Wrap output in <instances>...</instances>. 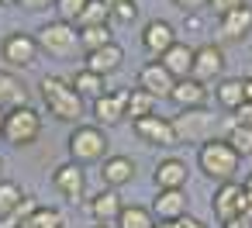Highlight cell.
Here are the masks:
<instances>
[{
    "instance_id": "6da1fadb",
    "label": "cell",
    "mask_w": 252,
    "mask_h": 228,
    "mask_svg": "<svg viewBox=\"0 0 252 228\" xmlns=\"http://www.w3.org/2000/svg\"><path fill=\"white\" fill-rule=\"evenodd\" d=\"M42 100H45V107L56 121H80V114H83V97L63 76H45L42 80Z\"/></svg>"
},
{
    "instance_id": "7a4b0ae2",
    "label": "cell",
    "mask_w": 252,
    "mask_h": 228,
    "mask_svg": "<svg viewBox=\"0 0 252 228\" xmlns=\"http://www.w3.org/2000/svg\"><path fill=\"white\" fill-rule=\"evenodd\" d=\"M197 163H200V169L211 176V180H221V183H228L235 173H238V163H242V156L224 142V138H211V142H204L200 145V152H197Z\"/></svg>"
},
{
    "instance_id": "3957f363",
    "label": "cell",
    "mask_w": 252,
    "mask_h": 228,
    "mask_svg": "<svg viewBox=\"0 0 252 228\" xmlns=\"http://www.w3.org/2000/svg\"><path fill=\"white\" fill-rule=\"evenodd\" d=\"M107 159V135L97 125H76L69 135V163L87 166V163H104Z\"/></svg>"
},
{
    "instance_id": "277c9868",
    "label": "cell",
    "mask_w": 252,
    "mask_h": 228,
    "mask_svg": "<svg viewBox=\"0 0 252 228\" xmlns=\"http://www.w3.org/2000/svg\"><path fill=\"white\" fill-rule=\"evenodd\" d=\"M35 42H38V49H45L49 56L69 59V56L76 52V45H80V32H76L73 25H66V21H49V25L38 28Z\"/></svg>"
},
{
    "instance_id": "5b68a950",
    "label": "cell",
    "mask_w": 252,
    "mask_h": 228,
    "mask_svg": "<svg viewBox=\"0 0 252 228\" xmlns=\"http://www.w3.org/2000/svg\"><path fill=\"white\" fill-rule=\"evenodd\" d=\"M42 135V118H38V111L35 107H14V111H7V121H4V138L11 142V145H32L35 138Z\"/></svg>"
},
{
    "instance_id": "8992f818",
    "label": "cell",
    "mask_w": 252,
    "mask_h": 228,
    "mask_svg": "<svg viewBox=\"0 0 252 228\" xmlns=\"http://www.w3.org/2000/svg\"><path fill=\"white\" fill-rule=\"evenodd\" d=\"M173 128H176V138L180 142H211L214 138V128H218V118L207 114L204 107L197 111H183L180 118H173Z\"/></svg>"
},
{
    "instance_id": "52a82bcc",
    "label": "cell",
    "mask_w": 252,
    "mask_h": 228,
    "mask_svg": "<svg viewBox=\"0 0 252 228\" xmlns=\"http://www.w3.org/2000/svg\"><path fill=\"white\" fill-rule=\"evenodd\" d=\"M38 42H35V35H25V32H11L7 38H4V45H0V56H4V63L7 66H14V69H25V66H32L35 59H38Z\"/></svg>"
},
{
    "instance_id": "ba28073f",
    "label": "cell",
    "mask_w": 252,
    "mask_h": 228,
    "mask_svg": "<svg viewBox=\"0 0 252 228\" xmlns=\"http://www.w3.org/2000/svg\"><path fill=\"white\" fill-rule=\"evenodd\" d=\"M245 187L242 183H235V180H228V183H221L218 190H214V200H211V207H214V214H218V221L224 225V221H231V218H242L245 214Z\"/></svg>"
},
{
    "instance_id": "9c48e42d",
    "label": "cell",
    "mask_w": 252,
    "mask_h": 228,
    "mask_svg": "<svg viewBox=\"0 0 252 228\" xmlns=\"http://www.w3.org/2000/svg\"><path fill=\"white\" fill-rule=\"evenodd\" d=\"M135 135H138L145 145H159V149H173V145H180L173 121H169V118H159V114H149V118L135 121Z\"/></svg>"
},
{
    "instance_id": "30bf717a",
    "label": "cell",
    "mask_w": 252,
    "mask_h": 228,
    "mask_svg": "<svg viewBox=\"0 0 252 228\" xmlns=\"http://www.w3.org/2000/svg\"><path fill=\"white\" fill-rule=\"evenodd\" d=\"M221 69H224V52H221V45H200V49H193V80L197 83H214V80H221Z\"/></svg>"
},
{
    "instance_id": "8fae6325",
    "label": "cell",
    "mask_w": 252,
    "mask_h": 228,
    "mask_svg": "<svg viewBox=\"0 0 252 228\" xmlns=\"http://www.w3.org/2000/svg\"><path fill=\"white\" fill-rule=\"evenodd\" d=\"M138 87L149 94V97H156V100H162V97H169L173 94V87H176V80L169 76V69L159 63V59H152V63H145L142 69H138Z\"/></svg>"
},
{
    "instance_id": "7c38bea8",
    "label": "cell",
    "mask_w": 252,
    "mask_h": 228,
    "mask_svg": "<svg viewBox=\"0 0 252 228\" xmlns=\"http://www.w3.org/2000/svg\"><path fill=\"white\" fill-rule=\"evenodd\" d=\"M142 45H145V52L149 56H156V59H162L173 45H176V28L169 25V21H149L145 25V32H142Z\"/></svg>"
},
{
    "instance_id": "4fadbf2b",
    "label": "cell",
    "mask_w": 252,
    "mask_h": 228,
    "mask_svg": "<svg viewBox=\"0 0 252 228\" xmlns=\"http://www.w3.org/2000/svg\"><path fill=\"white\" fill-rule=\"evenodd\" d=\"M52 187H56L66 200H80L83 190H87L83 166H76V163H63V166H56V173H52Z\"/></svg>"
},
{
    "instance_id": "5bb4252c",
    "label": "cell",
    "mask_w": 252,
    "mask_h": 228,
    "mask_svg": "<svg viewBox=\"0 0 252 228\" xmlns=\"http://www.w3.org/2000/svg\"><path fill=\"white\" fill-rule=\"evenodd\" d=\"M121 63H125V49L118 42H111V45H104L97 52H87V66L83 69H90L97 76H111V73L121 69Z\"/></svg>"
},
{
    "instance_id": "9a60e30c",
    "label": "cell",
    "mask_w": 252,
    "mask_h": 228,
    "mask_svg": "<svg viewBox=\"0 0 252 228\" xmlns=\"http://www.w3.org/2000/svg\"><path fill=\"white\" fill-rule=\"evenodd\" d=\"M100 180L107 183V190H118V187L131 183L135 180V159H128V156H107L100 163Z\"/></svg>"
},
{
    "instance_id": "2e32d148",
    "label": "cell",
    "mask_w": 252,
    "mask_h": 228,
    "mask_svg": "<svg viewBox=\"0 0 252 228\" xmlns=\"http://www.w3.org/2000/svg\"><path fill=\"white\" fill-rule=\"evenodd\" d=\"M169 100H173L180 111H197V107H204V104H207V87H204V83H197L193 76H190V80H176V87H173Z\"/></svg>"
},
{
    "instance_id": "e0dca14e",
    "label": "cell",
    "mask_w": 252,
    "mask_h": 228,
    "mask_svg": "<svg viewBox=\"0 0 252 228\" xmlns=\"http://www.w3.org/2000/svg\"><path fill=\"white\" fill-rule=\"evenodd\" d=\"M152 214L159 221H180L187 218V194L183 190H159L152 200Z\"/></svg>"
},
{
    "instance_id": "ac0fdd59",
    "label": "cell",
    "mask_w": 252,
    "mask_h": 228,
    "mask_svg": "<svg viewBox=\"0 0 252 228\" xmlns=\"http://www.w3.org/2000/svg\"><path fill=\"white\" fill-rule=\"evenodd\" d=\"M218 28H221V38H224V42H245V38L252 35V7L245 4V7H238V11L224 14V18L218 21Z\"/></svg>"
},
{
    "instance_id": "d6986e66",
    "label": "cell",
    "mask_w": 252,
    "mask_h": 228,
    "mask_svg": "<svg viewBox=\"0 0 252 228\" xmlns=\"http://www.w3.org/2000/svg\"><path fill=\"white\" fill-rule=\"evenodd\" d=\"M125 100H128V90L125 94H104L100 100H94V118H97V128L104 125V128H111V125H118L121 118H125Z\"/></svg>"
},
{
    "instance_id": "ffe728a7",
    "label": "cell",
    "mask_w": 252,
    "mask_h": 228,
    "mask_svg": "<svg viewBox=\"0 0 252 228\" xmlns=\"http://www.w3.org/2000/svg\"><path fill=\"white\" fill-rule=\"evenodd\" d=\"M159 63L169 69L173 80H190V73H193V49H190L187 42H176Z\"/></svg>"
},
{
    "instance_id": "44dd1931",
    "label": "cell",
    "mask_w": 252,
    "mask_h": 228,
    "mask_svg": "<svg viewBox=\"0 0 252 228\" xmlns=\"http://www.w3.org/2000/svg\"><path fill=\"white\" fill-rule=\"evenodd\" d=\"M152 180H156L159 190H183L187 187V163H180V159H159Z\"/></svg>"
},
{
    "instance_id": "7402d4cb",
    "label": "cell",
    "mask_w": 252,
    "mask_h": 228,
    "mask_svg": "<svg viewBox=\"0 0 252 228\" xmlns=\"http://www.w3.org/2000/svg\"><path fill=\"white\" fill-rule=\"evenodd\" d=\"M121 211H125V204H121L118 190H100V194L90 200V214L97 218V225H118Z\"/></svg>"
},
{
    "instance_id": "603a6c76",
    "label": "cell",
    "mask_w": 252,
    "mask_h": 228,
    "mask_svg": "<svg viewBox=\"0 0 252 228\" xmlns=\"http://www.w3.org/2000/svg\"><path fill=\"white\" fill-rule=\"evenodd\" d=\"M25 104H28L25 83H21L14 73H4V69H0V111H14V107H25Z\"/></svg>"
},
{
    "instance_id": "cb8c5ba5",
    "label": "cell",
    "mask_w": 252,
    "mask_h": 228,
    "mask_svg": "<svg viewBox=\"0 0 252 228\" xmlns=\"http://www.w3.org/2000/svg\"><path fill=\"white\" fill-rule=\"evenodd\" d=\"M69 83H73V90H76L80 97H90V100H100L104 94H111V90H107V76H97V73H90V69H80Z\"/></svg>"
},
{
    "instance_id": "d4e9b609",
    "label": "cell",
    "mask_w": 252,
    "mask_h": 228,
    "mask_svg": "<svg viewBox=\"0 0 252 228\" xmlns=\"http://www.w3.org/2000/svg\"><path fill=\"white\" fill-rule=\"evenodd\" d=\"M125 114H128L131 121H142V118L156 114V97H149L142 87H131V90H128V100H125Z\"/></svg>"
},
{
    "instance_id": "484cf974",
    "label": "cell",
    "mask_w": 252,
    "mask_h": 228,
    "mask_svg": "<svg viewBox=\"0 0 252 228\" xmlns=\"http://www.w3.org/2000/svg\"><path fill=\"white\" fill-rule=\"evenodd\" d=\"M214 94H218V104H221L224 111H238V107L245 104V90H242V80H218Z\"/></svg>"
},
{
    "instance_id": "4316f807",
    "label": "cell",
    "mask_w": 252,
    "mask_h": 228,
    "mask_svg": "<svg viewBox=\"0 0 252 228\" xmlns=\"http://www.w3.org/2000/svg\"><path fill=\"white\" fill-rule=\"evenodd\" d=\"M25 190L14 183V180H0V218H7V214H14L21 204H25Z\"/></svg>"
},
{
    "instance_id": "83f0119b",
    "label": "cell",
    "mask_w": 252,
    "mask_h": 228,
    "mask_svg": "<svg viewBox=\"0 0 252 228\" xmlns=\"http://www.w3.org/2000/svg\"><path fill=\"white\" fill-rule=\"evenodd\" d=\"M104 25H111V7L104 4V0H90L83 18L76 21V28L83 32V28H104Z\"/></svg>"
},
{
    "instance_id": "f1b7e54d",
    "label": "cell",
    "mask_w": 252,
    "mask_h": 228,
    "mask_svg": "<svg viewBox=\"0 0 252 228\" xmlns=\"http://www.w3.org/2000/svg\"><path fill=\"white\" fill-rule=\"evenodd\" d=\"M118 228H156V214H152L149 207L131 204V207H125V211H121Z\"/></svg>"
},
{
    "instance_id": "f546056e",
    "label": "cell",
    "mask_w": 252,
    "mask_h": 228,
    "mask_svg": "<svg viewBox=\"0 0 252 228\" xmlns=\"http://www.w3.org/2000/svg\"><path fill=\"white\" fill-rule=\"evenodd\" d=\"M111 42H114L111 25H104V28H83L80 32V49H87V52H97V49H104Z\"/></svg>"
},
{
    "instance_id": "4dcf8cb0",
    "label": "cell",
    "mask_w": 252,
    "mask_h": 228,
    "mask_svg": "<svg viewBox=\"0 0 252 228\" xmlns=\"http://www.w3.org/2000/svg\"><path fill=\"white\" fill-rule=\"evenodd\" d=\"M224 142H228L238 156H252V128H242V125H235L231 118H228V135H224Z\"/></svg>"
},
{
    "instance_id": "1f68e13d",
    "label": "cell",
    "mask_w": 252,
    "mask_h": 228,
    "mask_svg": "<svg viewBox=\"0 0 252 228\" xmlns=\"http://www.w3.org/2000/svg\"><path fill=\"white\" fill-rule=\"evenodd\" d=\"M63 225H66L63 211H56V207H38L21 228H63Z\"/></svg>"
},
{
    "instance_id": "d6a6232c",
    "label": "cell",
    "mask_w": 252,
    "mask_h": 228,
    "mask_svg": "<svg viewBox=\"0 0 252 228\" xmlns=\"http://www.w3.org/2000/svg\"><path fill=\"white\" fill-rule=\"evenodd\" d=\"M87 4H90V0H56V14H59V21H66V25L76 28V21L87 11Z\"/></svg>"
},
{
    "instance_id": "836d02e7",
    "label": "cell",
    "mask_w": 252,
    "mask_h": 228,
    "mask_svg": "<svg viewBox=\"0 0 252 228\" xmlns=\"http://www.w3.org/2000/svg\"><path fill=\"white\" fill-rule=\"evenodd\" d=\"M135 18H138V4H135V0H125V4H118L111 11V25H131Z\"/></svg>"
},
{
    "instance_id": "e575fe53",
    "label": "cell",
    "mask_w": 252,
    "mask_h": 228,
    "mask_svg": "<svg viewBox=\"0 0 252 228\" xmlns=\"http://www.w3.org/2000/svg\"><path fill=\"white\" fill-rule=\"evenodd\" d=\"M207 7H211L218 18H224V14H231V11H238V7H245V0H207Z\"/></svg>"
},
{
    "instance_id": "d590c367",
    "label": "cell",
    "mask_w": 252,
    "mask_h": 228,
    "mask_svg": "<svg viewBox=\"0 0 252 228\" xmlns=\"http://www.w3.org/2000/svg\"><path fill=\"white\" fill-rule=\"evenodd\" d=\"M231 121H235V125H242V128H252V104L245 100L238 111H231Z\"/></svg>"
},
{
    "instance_id": "8d00e7d4",
    "label": "cell",
    "mask_w": 252,
    "mask_h": 228,
    "mask_svg": "<svg viewBox=\"0 0 252 228\" xmlns=\"http://www.w3.org/2000/svg\"><path fill=\"white\" fill-rule=\"evenodd\" d=\"M173 4H176V7L190 18V14H200V11L207 7V0H173Z\"/></svg>"
},
{
    "instance_id": "74e56055",
    "label": "cell",
    "mask_w": 252,
    "mask_h": 228,
    "mask_svg": "<svg viewBox=\"0 0 252 228\" xmlns=\"http://www.w3.org/2000/svg\"><path fill=\"white\" fill-rule=\"evenodd\" d=\"M28 11H45V7H56V0H21Z\"/></svg>"
},
{
    "instance_id": "f35d334b",
    "label": "cell",
    "mask_w": 252,
    "mask_h": 228,
    "mask_svg": "<svg viewBox=\"0 0 252 228\" xmlns=\"http://www.w3.org/2000/svg\"><path fill=\"white\" fill-rule=\"evenodd\" d=\"M180 228H207V225H204V221H197V218H190V214H187V218H180Z\"/></svg>"
},
{
    "instance_id": "ab89813d",
    "label": "cell",
    "mask_w": 252,
    "mask_h": 228,
    "mask_svg": "<svg viewBox=\"0 0 252 228\" xmlns=\"http://www.w3.org/2000/svg\"><path fill=\"white\" fill-rule=\"evenodd\" d=\"M224 228H252L245 218H231V221H224Z\"/></svg>"
},
{
    "instance_id": "60d3db41",
    "label": "cell",
    "mask_w": 252,
    "mask_h": 228,
    "mask_svg": "<svg viewBox=\"0 0 252 228\" xmlns=\"http://www.w3.org/2000/svg\"><path fill=\"white\" fill-rule=\"evenodd\" d=\"M242 90H245V100L252 104V76H245V80H242Z\"/></svg>"
},
{
    "instance_id": "b9f144b4",
    "label": "cell",
    "mask_w": 252,
    "mask_h": 228,
    "mask_svg": "<svg viewBox=\"0 0 252 228\" xmlns=\"http://www.w3.org/2000/svg\"><path fill=\"white\" fill-rule=\"evenodd\" d=\"M242 187H245V200H249V204H252V176H249V180H245V183H242Z\"/></svg>"
},
{
    "instance_id": "7bdbcfd3",
    "label": "cell",
    "mask_w": 252,
    "mask_h": 228,
    "mask_svg": "<svg viewBox=\"0 0 252 228\" xmlns=\"http://www.w3.org/2000/svg\"><path fill=\"white\" fill-rule=\"evenodd\" d=\"M4 121H7V111H0V138H4Z\"/></svg>"
},
{
    "instance_id": "ee69618b",
    "label": "cell",
    "mask_w": 252,
    "mask_h": 228,
    "mask_svg": "<svg viewBox=\"0 0 252 228\" xmlns=\"http://www.w3.org/2000/svg\"><path fill=\"white\" fill-rule=\"evenodd\" d=\"M104 4H107V7H111V11H114V7H118V4H125V0H104Z\"/></svg>"
},
{
    "instance_id": "f6af8a7d",
    "label": "cell",
    "mask_w": 252,
    "mask_h": 228,
    "mask_svg": "<svg viewBox=\"0 0 252 228\" xmlns=\"http://www.w3.org/2000/svg\"><path fill=\"white\" fill-rule=\"evenodd\" d=\"M94 228H114V225H94Z\"/></svg>"
},
{
    "instance_id": "bcb514c9",
    "label": "cell",
    "mask_w": 252,
    "mask_h": 228,
    "mask_svg": "<svg viewBox=\"0 0 252 228\" xmlns=\"http://www.w3.org/2000/svg\"><path fill=\"white\" fill-rule=\"evenodd\" d=\"M0 4H18V0H0Z\"/></svg>"
},
{
    "instance_id": "7dc6e473",
    "label": "cell",
    "mask_w": 252,
    "mask_h": 228,
    "mask_svg": "<svg viewBox=\"0 0 252 228\" xmlns=\"http://www.w3.org/2000/svg\"><path fill=\"white\" fill-rule=\"evenodd\" d=\"M0 166H4V159H0Z\"/></svg>"
}]
</instances>
